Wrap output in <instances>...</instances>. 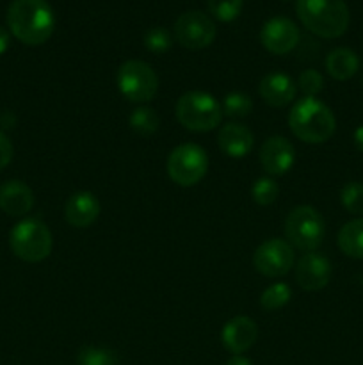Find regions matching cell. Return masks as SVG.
Wrapping results in <instances>:
<instances>
[{"mask_svg": "<svg viewBox=\"0 0 363 365\" xmlns=\"http://www.w3.org/2000/svg\"><path fill=\"white\" fill-rule=\"evenodd\" d=\"M340 202L349 214L363 216V184L359 182H349L342 187Z\"/></svg>", "mask_w": 363, "mask_h": 365, "instance_id": "cell-26", "label": "cell"}, {"mask_svg": "<svg viewBox=\"0 0 363 365\" xmlns=\"http://www.w3.org/2000/svg\"><path fill=\"white\" fill-rule=\"evenodd\" d=\"M260 41L267 52L274 56H285L292 52L299 43V29L290 18L274 16L263 24L260 31Z\"/></svg>", "mask_w": 363, "mask_h": 365, "instance_id": "cell-11", "label": "cell"}, {"mask_svg": "<svg viewBox=\"0 0 363 365\" xmlns=\"http://www.w3.org/2000/svg\"><path fill=\"white\" fill-rule=\"evenodd\" d=\"M298 86L305 96H313L315 98L324 89V78L317 70H305L298 78Z\"/></svg>", "mask_w": 363, "mask_h": 365, "instance_id": "cell-29", "label": "cell"}, {"mask_svg": "<svg viewBox=\"0 0 363 365\" xmlns=\"http://www.w3.org/2000/svg\"><path fill=\"white\" fill-rule=\"evenodd\" d=\"M288 127L299 141L320 145L335 134L337 120H335L333 110L326 103L313 96H305L298 100L290 109Z\"/></svg>", "mask_w": 363, "mask_h": 365, "instance_id": "cell-2", "label": "cell"}, {"mask_svg": "<svg viewBox=\"0 0 363 365\" xmlns=\"http://www.w3.org/2000/svg\"><path fill=\"white\" fill-rule=\"evenodd\" d=\"M294 248L281 239H269L256 248L253 266L260 274L269 278L285 277L294 267Z\"/></svg>", "mask_w": 363, "mask_h": 365, "instance_id": "cell-10", "label": "cell"}, {"mask_svg": "<svg viewBox=\"0 0 363 365\" xmlns=\"http://www.w3.org/2000/svg\"><path fill=\"white\" fill-rule=\"evenodd\" d=\"M7 27L23 45L48 41L56 29V14L46 0H13L7 7Z\"/></svg>", "mask_w": 363, "mask_h": 365, "instance_id": "cell-1", "label": "cell"}, {"mask_svg": "<svg viewBox=\"0 0 363 365\" xmlns=\"http://www.w3.org/2000/svg\"><path fill=\"white\" fill-rule=\"evenodd\" d=\"M258 337L256 323L248 316L231 317L221 330V342L231 355H242L248 351Z\"/></svg>", "mask_w": 363, "mask_h": 365, "instance_id": "cell-14", "label": "cell"}, {"mask_svg": "<svg viewBox=\"0 0 363 365\" xmlns=\"http://www.w3.org/2000/svg\"><path fill=\"white\" fill-rule=\"evenodd\" d=\"M290 298L292 289L288 287L287 284L278 282V284L269 285V287L262 292V296H260V305H262V309L267 310V312H274V310L287 305V303L290 302Z\"/></svg>", "mask_w": 363, "mask_h": 365, "instance_id": "cell-22", "label": "cell"}, {"mask_svg": "<svg viewBox=\"0 0 363 365\" xmlns=\"http://www.w3.org/2000/svg\"><path fill=\"white\" fill-rule=\"evenodd\" d=\"M14 155V148H13V143L11 139L7 138L4 132H0V170L7 168L13 160Z\"/></svg>", "mask_w": 363, "mask_h": 365, "instance_id": "cell-30", "label": "cell"}, {"mask_svg": "<svg viewBox=\"0 0 363 365\" xmlns=\"http://www.w3.org/2000/svg\"><path fill=\"white\" fill-rule=\"evenodd\" d=\"M226 365H253V362L244 355H233L230 360H228Z\"/></svg>", "mask_w": 363, "mask_h": 365, "instance_id": "cell-32", "label": "cell"}, {"mask_svg": "<svg viewBox=\"0 0 363 365\" xmlns=\"http://www.w3.org/2000/svg\"><path fill=\"white\" fill-rule=\"evenodd\" d=\"M338 248L351 259H363V217L349 221L340 228Z\"/></svg>", "mask_w": 363, "mask_h": 365, "instance_id": "cell-20", "label": "cell"}, {"mask_svg": "<svg viewBox=\"0 0 363 365\" xmlns=\"http://www.w3.org/2000/svg\"><path fill=\"white\" fill-rule=\"evenodd\" d=\"M285 235L292 248L301 252H315L326 235V223L317 209L310 205H299L288 212L285 220Z\"/></svg>", "mask_w": 363, "mask_h": 365, "instance_id": "cell-6", "label": "cell"}, {"mask_svg": "<svg viewBox=\"0 0 363 365\" xmlns=\"http://www.w3.org/2000/svg\"><path fill=\"white\" fill-rule=\"evenodd\" d=\"M144 46L152 53H166L173 46V36L164 27H152L144 34Z\"/></svg>", "mask_w": 363, "mask_h": 365, "instance_id": "cell-28", "label": "cell"}, {"mask_svg": "<svg viewBox=\"0 0 363 365\" xmlns=\"http://www.w3.org/2000/svg\"><path fill=\"white\" fill-rule=\"evenodd\" d=\"M78 365H120V359L112 349L100 346H84L77 355Z\"/></svg>", "mask_w": 363, "mask_h": 365, "instance_id": "cell-24", "label": "cell"}, {"mask_svg": "<svg viewBox=\"0 0 363 365\" xmlns=\"http://www.w3.org/2000/svg\"><path fill=\"white\" fill-rule=\"evenodd\" d=\"M209 170V155L194 143L177 146L167 157V175L180 187H192L198 184Z\"/></svg>", "mask_w": 363, "mask_h": 365, "instance_id": "cell-8", "label": "cell"}, {"mask_svg": "<svg viewBox=\"0 0 363 365\" xmlns=\"http://www.w3.org/2000/svg\"><path fill=\"white\" fill-rule=\"evenodd\" d=\"M120 93L135 103H146L155 98L159 77L148 63L139 59L125 61L116 75Z\"/></svg>", "mask_w": 363, "mask_h": 365, "instance_id": "cell-7", "label": "cell"}, {"mask_svg": "<svg viewBox=\"0 0 363 365\" xmlns=\"http://www.w3.org/2000/svg\"><path fill=\"white\" fill-rule=\"evenodd\" d=\"M359 68V59L354 50L347 46H338L331 50L326 57V71L335 81H349L354 77Z\"/></svg>", "mask_w": 363, "mask_h": 365, "instance_id": "cell-19", "label": "cell"}, {"mask_svg": "<svg viewBox=\"0 0 363 365\" xmlns=\"http://www.w3.org/2000/svg\"><path fill=\"white\" fill-rule=\"evenodd\" d=\"M352 138H354L356 148H358L359 152H363V125H362V127L356 128L354 135H352Z\"/></svg>", "mask_w": 363, "mask_h": 365, "instance_id": "cell-33", "label": "cell"}, {"mask_svg": "<svg viewBox=\"0 0 363 365\" xmlns=\"http://www.w3.org/2000/svg\"><path fill=\"white\" fill-rule=\"evenodd\" d=\"M331 262L322 253L308 252L295 264V282L305 291H320L330 284Z\"/></svg>", "mask_w": 363, "mask_h": 365, "instance_id": "cell-12", "label": "cell"}, {"mask_svg": "<svg viewBox=\"0 0 363 365\" xmlns=\"http://www.w3.org/2000/svg\"><path fill=\"white\" fill-rule=\"evenodd\" d=\"M216 24L201 11H187L174 21V38L189 50H201L216 39Z\"/></svg>", "mask_w": 363, "mask_h": 365, "instance_id": "cell-9", "label": "cell"}, {"mask_svg": "<svg viewBox=\"0 0 363 365\" xmlns=\"http://www.w3.org/2000/svg\"><path fill=\"white\" fill-rule=\"evenodd\" d=\"M34 207V192L25 182L7 180L0 185V209L7 216L20 217Z\"/></svg>", "mask_w": 363, "mask_h": 365, "instance_id": "cell-17", "label": "cell"}, {"mask_svg": "<svg viewBox=\"0 0 363 365\" xmlns=\"http://www.w3.org/2000/svg\"><path fill=\"white\" fill-rule=\"evenodd\" d=\"M295 13L310 32L324 39L340 38L351 21L345 0H298Z\"/></svg>", "mask_w": 363, "mask_h": 365, "instance_id": "cell-3", "label": "cell"}, {"mask_svg": "<svg viewBox=\"0 0 363 365\" xmlns=\"http://www.w3.org/2000/svg\"><path fill=\"white\" fill-rule=\"evenodd\" d=\"M258 93L270 107H285L295 98V84L287 73L274 71L260 81Z\"/></svg>", "mask_w": 363, "mask_h": 365, "instance_id": "cell-18", "label": "cell"}, {"mask_svg": "<svg viewBox=\"0 0 363 365\" xmlns=\"http://www.w3.org/2000/svg\"><path fill=\"white\" fill-rule=\"evenodd\" d=\"M206 6L216 20L228 24L241 14L242 0H206Z\"/></svg>", "mask_w": 363, "mask_h": 365, "instance_id": "cell-27", "label": "cell"}, {"mask_svg": "<svg viewBox=\"0 0 363 365\" xmlns=\"http://www.w3.org/2000/svg\"><path fill=\"white\" fill-rule=\"evenodd\" d=\"M278 195H280V185L274 178L262 177L253 184L251 187V198L253 202L258 203V205L265 207L270 205V203L276 202Z\"/></svg>", "mask_w": 363, "mask_h": 365, "instance_id": "cell-25", "label": "cell"}, {"mask_svg": "<svg viewBox=\"0 0 363 365\" xmlns=\"http://www.w3.org/2000/svg\"><path fill=\"white\" fill-rule=\"evenodd\" d=\"M177 120L191 132H210L219 127L223 107L205 91H189L178 98L174 107Z\"/></svg>", "mask_w": 363, "mask_h": 365, "instance_id": "cell-4", "label": "cell"}, {"mask_svg": "<svg viewBox=\"0 0 363 365\" xmlns=\"http://www.w3.org/2000/svg\"><path fill=\"white\" fill-rule=\"evenodd\" d=\"M128 123H130V128L135 134L142 135V138H148V135L155 134L159 130L160 118L152 107L142 106L132 110L130 118H128Z\"/></svg>", "mask_w": 363, "mask_h": 365, "instance_id": "cell-21", "label": "cell"}, {"mask_svg": "<svg viewBox=\"0 0 363 365\" xmlns=\"http://www.w3.org/2000/svg\"><path fill=\"white\" fill-rule=\"evenodd\" d=\"M9 246L14 255L23 262H41L52 253V232L41 220L27 217L13 227L9 234Z\"/></svg>", "mask_w": 363, "mask_h": 365, "instance_id": "cell-5", "label": "cell"}, {"mask_svg": "<svg viewBox=\"0 0 363 365\" xmlns=\"http://www.w3.org/2000/svg\"><path fill=\"white\" fill-rule=\"evenodd\" d=\"M260 163L263 170L273 177L288 173L295 164L294 145L281 135L269 138L260 148Z\"/></svg>", "mask_w": 363, "mask_h": 365, "instance_id": "cell-13", "label": "cell"}, {"mask_svg": "<svg viewBox=\"0 0 363 365\" xmlns=\"http://www.w3.org/2000/svg\"><path fill=\"white\" fill-rule=\"evenodd\" d=\"M100 202L93 192L78 191L64 205V220L73 228H88L98 220Z\"/></svg>", "mask_w": 363, "mask_h": 365, "instance_id": "cell-15", "label": "cell"}, {"mask_svg": "<svg viewBox=\"0 0 363 365\" xmlns=\"http://www.w3.org/2000/svg\"><path fill=\"white\" fill-rule=\"evenodd\" d=\"M9 45H11V32L7 31V29L0 27V56L7 52Z\"/></svg>", "mask_w": 363, "mask_h": 365, "instance_id": "cell-31", "label": "cell"}, {"mask_svg": "<svg viewBox=\"0 0 363 365\" xmlns=\"http://www.w3.org/2000/svg\"><path fill=\"white\" fill-rule=\"evenodd\" d=\"M221 107H223L224 116L235 118V120H238V118H246L249 113H251V110H253V100H251V96L246 95V93L231 91V93H228L226 96H224Z\"/></svg>", "mask_w": 363, "mask_h": 365, "instance_id": "cell-23", "label": "cell"}, {"mask_svg": "<svg viewBox=\"0 0 363 365\" xmlns=\"http://www.w3.org/2000/svg\"><path fill=\"white\" fill-rule=\"evenodd\" d=\"M217 143L224 155L231 159H244L249 155L255 145V135L246 125L242 123H226L221 127Z\"/></svg>", "mask_w": 363, "mask_h": 365, "instance_id": "cell-16", "label": "cell"}]
</instances>
